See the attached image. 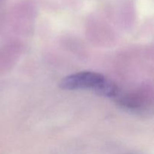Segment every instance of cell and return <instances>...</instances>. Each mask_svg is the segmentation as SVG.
I'll list each match as a JSON object with an SVG mask.
<instances>
[{
    "mask_svg": "<svg viewBox=\"0 0 154 154\" xmlns=\"http://www.w3.org/2000/svg\"><path fill=\"white\" fill-rule=\"evenodd\" d=\"M60 87L66 90H89L96 94L116 98L119 89L111 80L102 74L90 71H83L65 77L60 82Z\"/></svg>",
    "mask_w": 154,
    "mask_h": 154,
    "instance_id": "6da1fadb",
    "label": "cell"
}]
</instances>
